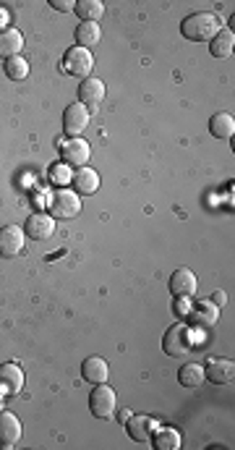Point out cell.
<instances>
[{"instance_id":"cell-13","label":"cell","mask_w":235,"mask_h":450,"mask_svg":"<svg viewBox=\"0 0 235 450\" xmlns=\"http://www.w3.org/2000/svg\"><path fill=\"white\" fill-rule=\"evenodd\" d=\"M170 293L173 296H186L191 298L196 293V275L188 267H178L170 275Z\"/></svg>"},{"instance_id":"cell-7","label":"cell","mask_w":235,"mask_h":450,"mask_svg":"<svg viewBox=\"0 0 235 450\" xmlns=\"http://www.w3.org/2000/svg\"><path fill=\"white\" fill-rule=\"evenodd\" d=\"M24 234L34 241H48L50 236L55 234V217L45 215V212H34V215L26 217Z\"/></svg>"},{"instance_id":"cell-10","label":"cell","mask_w":235,"mask_h":450,"mask_svg":"<svg viewBox=\"0 0 235 450\" xmlns=\"http://www.w3.org/2000/svg\"><path fill=\"white\" fill-rule=\"evenodd\" d=\"M89 126V110L84 108L82 103H73L65 108L63 112V129L65 134H71V137H79L84 134V129Z\"/></svg>"},{"instance_id":"cell-12","label":"cell","mask_w":235,"mask_h":450,"mask_svg":"<svg viewBox=\"0 0 235 450\" xmlns=\"http://www.w3.org/2000/svg\"><path fill=\"white\" fill-rule=\"evenodd\" d=\"M204 375H207L209 382H214V385H227V382H233V377H235L233 359H209Z\"/></svg>"},{"instance_id":"cell-27","label":"cell","mask_w":235,"mask_h":450,"mask_svg":"<svg viewBox=\"0 0 235 450\" xmlns=\"http://www.w3.org/2000/svg\"><path fill=\"white\" fill-rule=\"evenodd\" d=\"M188 312H191V301L186 296H175V314L178 317H188Z\"/></svg>"},{"instance_id":"cell-24","label":"cell","mask_w":235,"mask_h":450,"mask_svg":"<svg viewBox=\"0 0 235 450\" xmlns=\"http://www.w3.org/2000/svg\"><path fill=\"white\" fill-rule=\"evenodd\" d=\"M233 48H235L233 32H219L217 37L209 42V50L214 58H230L233 56Z\"/></svg>"},{"instance_id":"cell-30","label":"cell","mask_w":235,"mask_h":450,"mask_svg":"<svg viewBox=\"0 0 235 450\" xmlns=\"http://www.w3.org/2000/svg\"><path fill=\"white\" fill-rule=\"evenodd\" d=\"M225 293H222V291H217V293H214V296H212V304L214 306H225Z\"/></svg>"},{"instance_id":"cell-2","label":"cell","mask_w":235,"mask_h":450,"mask_svg":"<svg viewBox=\"0 0 235 450\" xmlns=\"http://www.w3.org/2000/svg\"><path fill=\"white\" fill-rule=\"evenodd\" d=\"M50 215L58 217V220H71L82 212V199L76 192H68V189H58V192L50 194Z\"/></svg>"},{"instance_id":"cell-32","label":"cell","mask_w":235,"mask_h":450,"mask_svg":"<svg viewBox=\"0 0 235 450\" xmlns=\"http://www.w3.org/2000/svg\"><path fill=\"white\" fill-rule=\"evenodd\" d=\"M0 411H3V395H0Z\"/></svg>"},{"instance_id":"cell-21","label":"cell","mask_w":235,"mask_h":450,"mask_svg":"<svg viewBox=\"0 0 235 450\" xmlns=\"http://www.w3.org/2000/svg\"><path fill=\"white\" fill-rule=\"evenodd\" d=\"M152 445L157 450H178L180 448V432L173 427H163V429H154L152 432Z\"/></svg>"},{"instance_id":"cell-17","label":"cell","mask_w":235,"mask_h":450,"mask_svg":"<svg viewBox=\"0 0 235 450\" xmlns=\"http://www.w3.org/2000/svg\"><path fill=\"white\" fill-rule=\"evenodd\" d=\"M79 100L82 105H89V108H97L102 100H105V81L102 79H84L82 87H79Z\"/></svg>"},{"instance_id":"cell-9","label":"cell","mask_w":235,"mask_h":450,"mask_svg":"<svg viewBox=\"0 0 235 450\" xmlns=\"http://www.w3.org/2000/svg\"><path fill=\"white\" fill-rule=\"evenodd\" d=\"M24 231L18 225H6L0 228V257H18L21 249H24Z\"/></svg>"},{"instance_id":"cell-22","label":"cell","mask_w":235,"mask_h":450,"mask_svg":"<svg viewBox=\"0 0 235 450\" xmlns=\"http://www.w3.org/2000/svg\"><path fill=\"white\" fill-rule=\"evenodd\" d=\"M99 37H102V32H99V24H94V21H82V24L76 26V42H79V48L84 50L94 48L99 42Z\"/></svg>"},{"instance_id":"cell-23","label":"cell","mask_w":235,"mask_h":450,"mask_svg":"<svg viewBox=\"0 0 235 450\" xmlns=\"http://www.w3.org/2000/svg\"><path fill=\"white\" fill-rule=\"evenodd\" d=\"M73 11L82 16V21H94L97 24L99 19L105 16V3H99V0H79Z\"/></svg>"},{"instance_id":"cell-14","label":"cell","mask_w":235,"mask_h":450,"mask_svg":"<svg viewBox=\"0 0 235 450\" xmlns=\"http://www.w3.org/2000/svg\"><path fill=\"white\" fill-rule=\"evenodd\" d=\"M21 422H18L16 414H11V411H0V445H6L11 448L16 440H21Z\"/></svg>"},{"instance_id":"cell-25","label":"cell","mask_w":235,"mask_h":450,"mask_svg":"<svg viewBox=\"0 0 235 450\" xmlns=\"http://www.w3.org/2000/svg\"><path fill=\"white\" fill-rule=\"evenodd\" d=\"M178 380L183 387H199L207 380V375H204V367H199V364H186L178 372Z\"/></svg>"},{"instance_id":"cell-3","label":"cell","mask_w":235,"mask_h":450,"mask_svg":"<svg viewBox=\"0 0 235 450\" xmlns=\"http://www.w3.org/2000/svg\"><path fill=\"white\" fill-rule=\"evenodd\" d=\"M194 338H191V328L188 325H173L163 338V351L170 356H186L191 354Z\"/></svg>"},{"instance_id":"cell-4","label":"cell","mask_w":235,"mask_h":450,"mask_svg":"<svg viewBox=\"0 0 235 450\" xmlns=\"http://www.w3.org/2000/svg\"><path fill=\"white\" fill-rule=\"evenodd\" d=\"M89 155H92V147H89V142H84V139L71 137V139H63V142H60V157H63L65 165L84 168V165L89 162Z\"/></svg>"},{"instance_id":"cell-20","label":"cell","mask_w":235,"mask_h":450,"mask_svg":"<svg viewBox=\"0 0 235 450\" xmlns=\"http://www.w3.org/2000/svg\"><path fill=\"white\" fill-rule=\"evenodd\" d=\"M209 131H212V137L227 142V139H233L235 134V118L230 112H217V115H212Z\"/></svg>"},{"instance_id":"cell-29","label":"cell","mask_w":235,"mask_h":450,"mask_svg":"<svg viewBox=\"0 0 235 450\" xmlns=\"http://www.w3.org/2000/svg\"><path fill=\"white\" fill-rule=\"evenodd\" d=\"M50 6H53L55 11H63V14H68V11L76 9V3H73V0H53Z\"/></svg>"},{"instance_id":"cell-18","label":"cell","mask_w":235,"mask_h":450,"mask_svg":"<svg viewBox=\"0 0 235 450\" xmlns=\"http://www.w3.org/2000/svg\"><path fill=\"white\" fill-rule=\"evenodd\" d=\"M82 375H84V380H87V382L102 385V382H107L110 367H107L105 359H99V356H89V359H84V364H82Z\"/></svg>"},{"instance_id":"cell-1","label":"cell","mask_w":235,"mask_h":450,"mask_svg":"<svg viewBox=\"0 0 235 450\" xmlns=\"http://www.w3.org/2000/svg\"><path fill=\"white\" fill-rule=\"evenodd\" d=\"M222 29V21H219L217 14H209V11H199V14H191L188 19H183L180 24V32L183 37H188L191 42H209L214 40Z\"/></svg>"},{"instance_id":"cell-11","label":"cell","mask_w":235,"mask_h":450,"mask_svg":"<svg viewBox=\"0 0 235 450\" xmlns=\"http://www.w3.org/2000/svg\"><path fill=\"white\" fill-rule=\"evenodd\" d=\"M24 387V372L16 364H3L0 367V395H16Z\"/></svg>"},{"instance_id":"cell-6","label":"cell","mask_w":235,"mask_h":450,"mask_svg":"<svg viewBox=\"0 0 235 450\" xmlns=\"http://www.w3.org/2000/svg\"><path fill=\"white\" fill-rule=\"evenodd\" d=\"M115 406H118V398H115V393L105 385V382L97 385L89 393V411L97 419H110L113 417Z\"/></svg>"},{"instance_id":"cell-8","label":"cell","mask_w":235,"mask_h":450,"mask_svg":"<svg viewBox=\"0 0 235 450\" xmlns=\"http://www.w3.org/2000/svg\"><path fill=\"white\" fill-rule=\"evenodd\" d=\"M219 320V306H214L207 298V301H199V304L191 306V312H188V322L194 325L196 330H209L214 328Z\"/></svg>"},{"instance_id":"cell-15","label":"cell","mask_w":235,"mask_h":450,"mask_svg":"<svg viewBox=\"0 0 235 450\" xmlns=\"http://www.w3.org/2000/svg\"><path fill=\"white\" fill-rule=\"evenodd\" d=\"M157 429V424H154V419L144 417V414H131L129 419H126V432L133 437L136 442H146L149 437H152V432Z\"/></svg>"},{"instance_id":"cell-26","label":"cell","mask_w":235,"mask_h":450,"mask_svg":"<svg viewBox=\"0 0 235 450\" xmlns=\"http://www.w3.org/2000/svg\"><path fill=\"white\" fill-rule=\"evenodd\" d=\"M6 76L13 81L26 79V76H29V63H26V58H18V56L9 58V61H6Z\"/></svg>"},{"instance_id":"cell-28","label":"cell","mask_w":235,"mask_h":450,"mask_svg":"<svg viewBox=\"0 0 235 450\" xmlns=\"http://www.w3.org/2000/svg\"><path fill=\"white\" fill-rule=\"evenodd\" d=\"M53 181H55V184H68V181H71V173H68V168L58 165V168L53 170Z\"/></svg>"},{"instance_id":"cell-5","label":"cell","mask_w":235,"mask_h":450,"mask_svg":"<svg viewBox=\"0 0 235 450\" xmlns=\"http://www.w3.org/2000/svg\"><path fill=\"white\" fill-rule=\"evenodd\" d=\"M63 68L68 73H73V76H82V79H89L92 68H94V58H92L89 50L84 48H71L68 53H65L63 58Z\"/></svg>"},{"instance_id":"cell-16","label":"cell","mask_w":235,"mask_h":450,"mask_svg":"<svg viewBox=\"0 0 235 450\" xmlns=\"http://www.w3.org/2000/svg\"><path fill=\"white\" fill-rule=\"evenodd\" d=\"M71 184L76 186V194H84V197H89L99 189V176L97 170H92L89 165H84V168H76V173L71 176Z\"/></svg>"},{"instance_id":"cell-19","label":"cell","mask_w":235,"mask_h":450,"mask_svg":"<svg viewBox=\"0 0 235 450\" xmlns=\"http://www.w3.org/2000/svg\"><path fill=\"white\" fill-rule=\"evenodd\" d=\"M21 48H24V37H21V32H16V29H3L0 32V58H13L21 53Z\"/></svg>"},{"instance_id":"cell-31","label":"cell","mask_w":235,"mask_h":450,"mask_svg":"<svg viewBox=\"0 0 235 450\" xmlns=\"http://www.w3.org/2000/svg\"><path fill=\"white\" fill-rule=\"evenodd\" d=\"M9 19H11V14L6 9H0V26H6L9 24Z\"/></svg>"}]
</instances>
